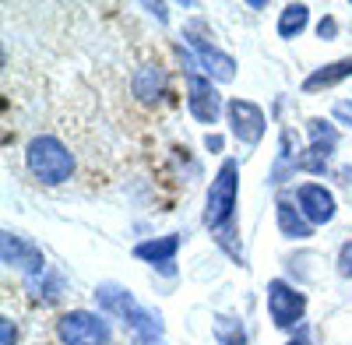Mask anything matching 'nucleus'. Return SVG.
I'll use <instances>...</instances> for the list:
<instances>
[{"mask_svg":"<svg viewBox=\"0 0 352 345\" xmlns=\"http://www.w3.org/2000/svg\"><path fill=\"white\" fill-rule=\"evenodd\" d=\"M335 117L345 120V124H352V102H338V106H335Z\"/></svg>","mask_w":352,"mask_h":345,"instance_id":"20","label":"nucleus"},{"mask_svg":"<svg viewBox=\"0 0 352 345\" xmlns=\"http://www.w3.org/2000/svg\"><path fill=\"white\" fill-rule=\"evenodd\" d=\"M187 39H190V46L197 49V56L204 60L208 74H215L219 81H232V74H236V60H232L229 53H219V49H215L208 39H201L194 25H187Z\"/></svg>","mask_w":352,"mask_h":345,"instance_id":"10","label":"nucleus"},{"mask_svg":"<svg viewBox=\"0 0 352 345\" xmlns=\"http://www.w3.org/2000/svg\"><path fill=\"white\" fill-rule=\"evenodd\" d=\"M96 300H99V307L106 310V313H113V318H120L138 338H159L162 335V324H159V318L155 313H148L144 307H138L134 303V296L127 293V289H120V285H113V282H102L99 289H96Z\"/></svg>","mask_w":352,"mask_h":345,"instance_id":"1","label":"nucleus"},{"mask_svg":"<svg viewBox=\"0 0 352 345\" xmlns=\"http://www.w3.org/2000/svg\"><path fill=\"white\" fill-rule=\"evenodd\" d=\"M25 162H28V172H32L39 183H50V187L71 180V172H74V159H71V152H67L56 137H50V134L28 141Z\"/></svg>","mask_w":352,"mask_h":345,"instance_id":"2","label":"nucleus"},{"mask_svg":"<svg viewBox=\"0 0 352 345\" xmlns=\"http://www.w3.org/2000/svg\"><path fill=\"white\" fill-rule=\"evenodd\" d=\"M307 18H310V8L307 4H285L282 8V18H278V36L282 39H296L303 28H307Z\"/></svg>","mask_w":352,"mask_h":345,"instance_id":"15","label":"nucleus"},{"mask_svg":"<svg viewBox=\"0 0 352 345\" xmlns=\"http://www.w3.org/2000/svg\"><path fill=\"white\" fill-rule=\"evenodd\" d=\"M300 212L307 215L310 225H324L335 219V197L331 190H324L320 183H307L300 187Z\"/></svg>","mask_w":352,"mask_h":345,"instance_id":"9","label":"nucleus"},{"mask_svg":"<svg viewBox=\"0 0 352 345\" xmlns=\"http://www.w3.org/2000/svg\"><path fill=\"white\" fill-rule=\"evenodd\" d=\"M236 177H240L236 159H226L219 177L212 180L208 201H204V222H208V229H226L232 212H236V183H240Z\"/></svg>","mask_w":352,"mask_h":345,"instance_id":"3","label":"nucleus"},{"mask_svg":"<svg viewBox=\"0 0 352 345\" xmlns=\"http://www.w3.org/2000/svg\"><path fill=\"white\" fill-rule=\"evenodd\" d=\"M176 250H180V236H162V240H144L134 247V257H141V261H152V265H169Z\"/></svg>","mask_w":352,"mask_h":345,"instance_id":"12","label":"nucleus"},{"mask_svg":"<svg viewBox=\"0 0 352 345\" xmlns=\"http://www.w3.org/2000/svg\"><path fill=\"white\" fill-rule=\"evenodd\" d=\"M4 261H8V265H18L28 278L46 275V261H43V254H39L32 243H21L14 233H4Z\"/></svg>","mask_w":352,"mask_h":345,"instance_id":"11","label":"nucleus"},{"mask_svg":"<svg viewBox=\"0 0 352 345\" xmlns=\"http://www.w3.org/2000/svg\"><path fill=\"white\" fill-rule=\"evenodd\" d=\"M285 345H307L303 338H292V342H285Z\"/></svg>","mask_w":352,"mask_h":345,"instance_id":"23","label":"nucleus"},{"mask_svg":"<svg viewBox=\"0 0 352 345\" xmlns=\"http://www.w3.org/2000/svg\"><path fill=\"white\" fill-rule=\"evenodd\" d=\"M229 124H232V134L243 145H257L264 134V113H261V106H254L247 99H232L229 102Z\"/></svg>","mask_w":352,"mask_h":345,"instance_id":"8","label":"nucleus"},{"mask_svg":"<svg viewBox=\"0 0 352 345\" xmlns=\"http://www.w3.org/2000/svg\"><path fill=\"white\" fill-rule=\"evenodd\" d=\"M278 229H282V236H289V240H307V236H310L307 215L296 212L289 201H278Z\"/></svg>","mask_w":352,"mask_h":345,"instance_id":"14","label":"nucleus"},{"mask_svg":"<svg viewBox=\"0 0 352 345\" xmlns=\"http://www.w3.org/2000/svg\"><path fill=\"white\" fill-rule=\"evenodd\" d=\"M159 92H162V71L152 67V64H144L134 74V96L141 102H152V99H159Z\"/></svg>","mask_w":352,"mask_h":345,"instance_id":"16","label":"nucleus"},{"mask_svg":"<svg viewBox=\"0 0 352 345\" xmlns=\"http://www.w3.org/2000/svg\"><path fill=\"white\" fill-rule=\"evenodd\" d=\"M204 145H208V148H222V137L219 134H208V137H204Z\"/></svg>","mask_w":352,"mask_h":345,"instance_id":"22","label":"nucleus"},{"mask_svg":"<svg viewBox=\"0 0 352 345\" xmlns=\"http://www.w3.org/2000/svg\"><path fill=\"white\" fill-rule=\"evenodd\" d=\"M219 342L222 345H247V335H243V328H219Z\"/></svg>","mask_w":352,"mask_h":345,"instance_id":"17","label":"nucleus"},{"mask_svg":"<svg viewBox=\"0 0 352 345\" xmlns=\"http://www.w3.org/2000/svg\"><path fill=\"white\" fill-rule=\"evenodd\" d=\"M331 148H335V131H331V124L310 120V148H307V155L296 159V169L324 172V166H328V159H331Z\"/></svg>","mask_w":352,"mask_h":345,"instance_id":"7","label":"nucleus"},{"mask_svg":"<svg viewBox=\"0 0 352 345\" xmlns=\"http://www.w3.org/2000/svg\"><path fill=\"white\" fill-rule=\"evenodd\" d=\"M268 310H272V321L278 328H292V324L303 318L307 300H303V293L292 289V285H285L282 278H275V282H268Z\"/></svg>","mask_w":352,"mask_h":345,"instance_id":"6","label":"nucleus"},{"mask_svg":"<svg viewBox=\"0 0 352 345\" xmlns=\"http://www.w3.org/2000/svg\"><path fill=\"white\" fill-rule=\"evenodd\" d=\"M352 74V56L349 60H338V64H328V67H320L314 71L307 81H303V92H320V89H331V85H338L342 78Z\"/></svg>","mask_w":352,"mask_h":345,"instance_id":"13","label":"nucleus"},{"mask_svg":"<svg viewBox=\"0 0 352 345\" xmlns=\"http://www.w3.org/2000/svg\"><path fill=\"white\" fill-rule=\"evenodd\" d=\"M60 342L64 345H109V328L99 313L88 310H71L60 318Z\"/></svg>","mask_w":352,"mask_h":345,"instance_id":"4","label":"nucleus"},{"mask_svg":"<svg viewBox=\"0 0 352 345\" xmlns=\"http://www.w3.org/2000/svg\"><path fill=\"white\" fill-rule=\"evenodd\" d=\"M338 271H342L345 278H352V243H345L342 254H338Z\"/></svg>","mask_w":352,"mask_h":345,"instance_id":"18","label":"nucleus"},{"mask_svg":"<svg viewBox=\"0 0 352 345\" xmlns=\"http://www.w3.org/2000/svg\"><path fill=\"white\" fill-rule=\"evenodd\" d=\"M187 106L190 113L201 120V124H215L219 120V113H222V96L215 92V85L212 78H204L197 71H187Z\"/></svg>","mask_w":352,"mask_h":345,"instance_id":"5","label":"nucleus"},{"mask_svg":"<svg viewBox=\"0 0 352 345\" xmlns=\"http://www.w3.org/2000/svg\"><path fill=\"white\" fill-rule=\"evenodd\" d=\"M317 36H320V39H331V36H335V18L320 21V25H317Z\"/></svg>","mask_w":352,"mask_h":345,"instance_id":"19","label":"nucleus"},{"mask_svg":"<svg viewBox=\"0 0 352 345\" xmlns=\"http://www.w3.org/2000/svg\"><path fill=\"white\" fill-rule=\"evenodd\" d=\"M0 331H4V345H11V342H14V328H11V321L0 324Z\"/></svg>","mask_w":352,"mask_h":345,"instance_id":"21","label":"nucleus"}]
</instances>
